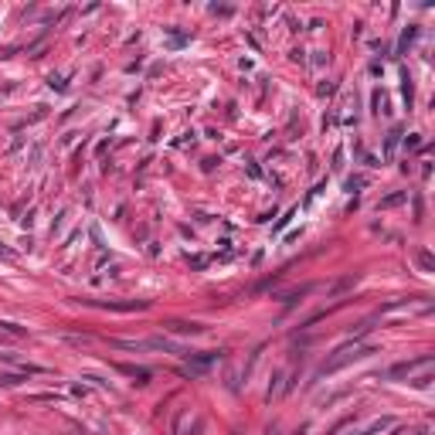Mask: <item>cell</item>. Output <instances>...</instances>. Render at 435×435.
<instances>
[{
  "mask_svg": "<svg viewBox=\"0 0 435 435\" xmlns=\"http://www.w3.org/2000/svg\"><path fill=\"white\" fill-rule=\"evenodd\" d=\"M173 333H204V326L201 323H167Z\"/></svg>",
  "mask_w": 435,
  "mask_h": 435,
  "instance_id": "3",
  "label": "cell"
},
{
  "mask_svg": "<svg viewBox=\"0 0 435 435\" xmlns=\"http://www.w3.org/2000/svg\"><path fill=\"white\" fill-rule=\"evenodd\" d=\"M367 354H374L371 347H360L357 340H350V343H343L340 350L333 354V357L323 364L320 371H316V378H326V374H333V371H340V367H347L350 360H360V357H367Z\"/></svg>",
  "mask_w": 435,
  "mask_h": 435,
  "instance_id": "1",
  "label": "cell"
},
{
  "mask_svg": "<svg viewBox=\"0 0 435 435\" xmlns=\"http://www.w3.org/2000/svg\"><path fill=\"white\" fill-rule=\"evenodd\" d=\"M401 201H405V194H391V197L381 201V208H391V204H401Z\"/></svg>",
  "mask_w": 435,
  "mask_h": 435,
  "instance_id": "5",
  "label": "cell"
},
{
  "mask_svg": "<svg viewBox=\"0 0 435 435\" xmlns=\"http://www.w3.org/2000/svg\"><path fill=\"white\" fill-rule=\"evenodd\" d=\"M235 435H238V432H235Z\"/></svg>",
  "mask_w": 435,
  "mask_h": 435,
  "instance_id": "7",
  "label": "cell"
},
{
  "mask_svg": "<svg viewBox=\"0 0 435 435\" xmlns=\"http://www.w3.org/2000/svg\"><path fill=\"white\" fill-rule=\"evenodd\" d=\"M432 364V354H422V357H415V360H401V364H395V367H388V374L384 378H408L412 371H418V367H429Z\"/></svg>",
  "mask_w": 435,
  "mask_h": 435,
  "instance_id": "2",
  "label": "cell"
},
{
  "mask_svg": "<svg viewBox=\"0 0 435 435\" xmlns=\"http://www.w3.org/2000/svg\"><path fill=\"white\" fill-rule=\"evenodd\" d=\"M398 136H401V130H395L391 136H388V143H384V160H391L395 156V146H398Z\"/></svg>",
  "mask_w": 435,
  "mask_h": 435,
  "instance_id": "4",
  "label": "cell"
},
{
  "mask_svg": "<svg viewBox=\"0 0 435 435\" xmlns=\"http://www.w3.org/2000/svg\"><path fill=\"white\" fill-rule=\"evenodd\" d=\"M279 381H283V371H276V374H272V384H269V398H272V391L279 388Z\"/></svg>",
  "mask_w": 435,
  "mask_h": 435,
  "instance_id": "6",
  "label": "cell"
}]
</instances>
